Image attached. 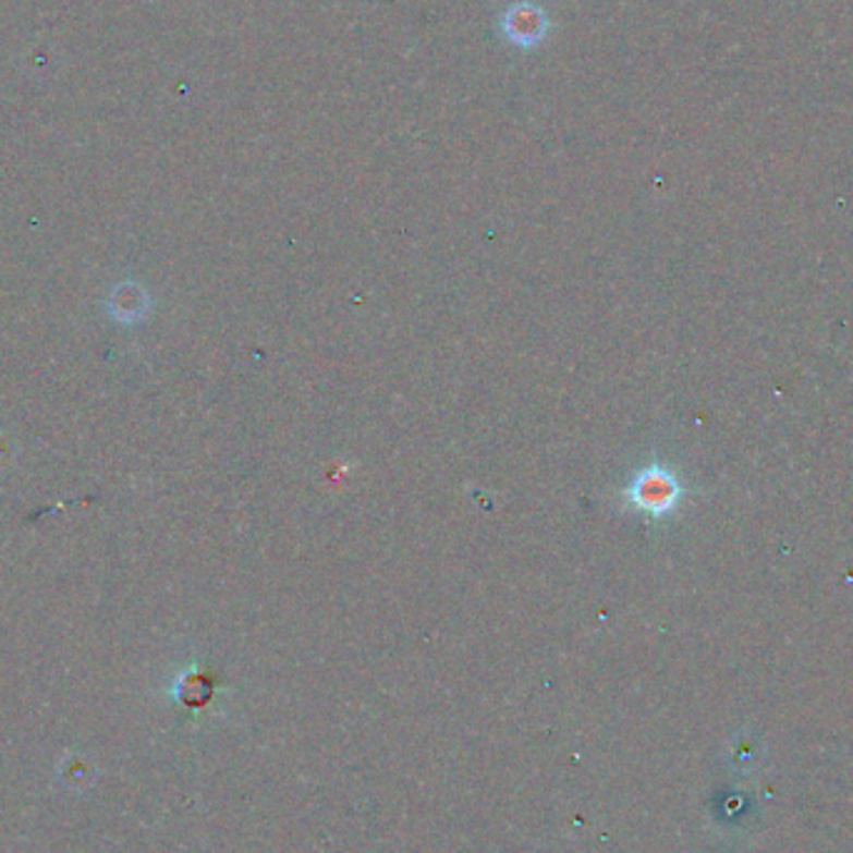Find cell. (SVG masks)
I'll return each instance as SVG.
<instances>
[{
  "mask_svg": "<svg viewBox=\"0 0 853 853\" xmlns=\"http://www.w3.org/2000/svg\"><path fill=\"white\" fill-rule=\"evenodd\" d=\"M682 495L684 489L679 485V479L669 470L659 467V464L636 474V479L626 492L632 507L649 516H667L669 512H674Z\"/></svg>",
  "mask_w": 853,
  "mask_h": 853,
  "instance_id": "1",
  "label": "cell"
}]
</instances>
